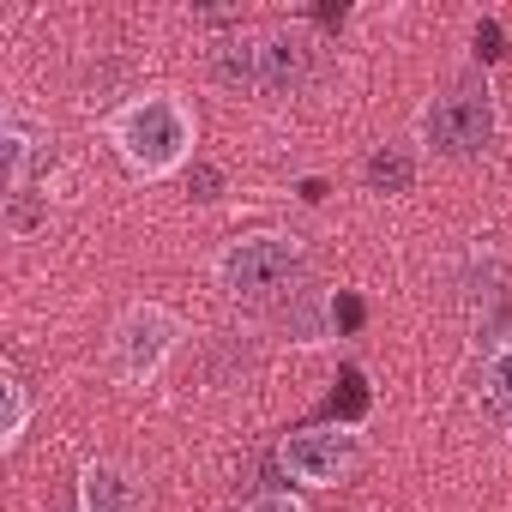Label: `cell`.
<instances>
[{
	"mask_svg": "<svg viewBox=\"0 0 512 512\" xmlns=\"http://www.w3.org/2000/svg\"><path fill=\"white\" fill-rule=\"evenodd\" d=\"M193 109L181 103V97H169V91H145V97H133V103H121L115 115H109V145H115V157L133 169V175H145V181H163V175H175L187 157H193Z\"/></svg>",
	"mask_w": 512,
	"mask_h": 512,
	"instance_id": "cell-1",
	"label": "cell"
},
{
	"mask_svg": "<svg viewBox=\"0 0 512 512\" xmlns=\"http://www.w3.org/2000/svg\"><path fill=\"white\" fill-rule=\"evenodd\" d=\"M302 272H308V247L296 235H278V229L241 235L211 260V278L229 302H278L284 290H296Z\"/></svg>",
	"mask_w": 512,
	"mask_h": 512,
	"instance_id": "cell-2",
	"label": "cell"
},
{
	"mask_svg": "<svg viewBox=\"0 0 512 512\" xmlns=\"http://www.w3.org/2000/svg\"><path fill=\"white\" fill-rule=\"evenodd\" d=\"M175 344H181V320L163 302H133L109 332V374L121 386H151Z\"/></svg>",
	"mask_w": 512,
	"mask_h": 512,
	"instance_id": "cell-3",
	"label": "cell"
},
{
	"mask_svg": "<svg viewBox=\"0 0 512 512\" xmlns=\"http://www.w3.org/2000/svg\"><path fill=\"white\" fill-rule=\"evenodd\" d=\"M494 127H500V109L488 85H452L422 109V139L440 157H482L494 145Z\"/></svg>",
	"mask_w": 512,
	"mask_h": 512,
	"instance_id": "cell-4",
	"label": "cell"
},
{
	"mask_svg": "<svg viewBox=\"0 0 512 512\" xmlns=\"http://www.w3.org/2000/svg\"><path fill=\"white\" fill-rule=\"evenodd\" d=\"M356 458H362V434H356L350 422H338V428H296V434H284V446H278L284 476L302 482V488H332V482H344V476L356 470Z\"/></svg>",
	"mask_w": 512,
	"mask_h": 512,
	"instance_id": "cell-5",
	"label": "cell"
},
{
	"mask_svg": "<svg viewBox=\"0 0 512 512\" xmlns=\"http://www.w3.org/2000/svg\"><path fill=\"white\" fill-rule=\"evenodd\" d=\"M314 79H320V37L314 31L260 37V91L266 97H302Z\"/></svg>",
	"mask_w": 512,
	"mask_h": 512,
	"instance_id": "cell-6",
	"label": "cell"
},
{
	"mask_svg": "<svg viewBox=\"0 0 512 512\" xmlns=\"http://www.w3.org/2000/svg\"><path fill=\"white\" fill-rule=\"evenodd\" d=\"M79 512H145V488L109 458H85L79 464Z\"/></svg>",
	"mask_w": 512,
	"mask_h": 512,
	"instance_id": "cell-7",
	"label": "cell"
},
{
	"mask_svg": "<svg viewBox=\"0 0 512 512\" xmlns=\"http://www.w3.org/2000/svg\"><path fill=\"white\" fill-rule=\"evenodd\" d=\"M211 79H217L229 97L260 91V43H253V37H223V43L211 49Z\"/></svg>",
	"mask_w": 512,
	"mask_h": 512,
	"instance_id": "cell-8",
	"label": "cell"
},
{
	"mask_svg": "<svg viewBox=\"0 0 512 512\" xmlns=\"http://www.w3.org/2000/svg\"><path fill=\"white\" fill-rule=\"evenodd\" d=\"M410 181H416V157L404 145H380L368 157V187L374 193H410Z\"/></svg>",
	"mask_w": 512,
	"mask_h": 512,
	"instance_id": "cell-9",
	"label": "cell"
},
{
	"mask_svg": "<svg viewBox=\"0 0 512 512\" xmlns=\"http://www.w3.org/2000/svg\"><path fill=\"white\" fill-rule=\"evenodd\" d=\"M482 392H488V404L512 422V338H494V350H488V362H482Z\"/></svg>",
	"mask_w": 512,
	"mask_h": 512,
	"instance_id": "cell-10",
	"label": "cell"
},
{
	"mask_svg": "<svg viewBox=\"0 0 512 512\" xmlns=\"http://www.w3.org/2000/svg\"><path fill=\"white\" fill-rule=\"evenodd\" d=\"M0 398H7V416H0V446H19L25 440V422H31V398H25V380L7 368V374H0Z\"/></svg>",
	"mask_w": 512,
	"mask_h": 512,
	"instance_id": "cell-11",
	"label": "cell"
},
{
	"mask_svg": "<svg viewBox=\"0 0 512 512\" xmlns=\"http://www.w3.org/2000/svg\"><path fill=\"white\" fill-rule=\"evenodd\" d=\"M43 223H49V199H37L31 187L7 193V229H13V235H31V229H43Z\"/></svg>",
	"mask_w": 512,
	"mask_h": 512,
	"instance_id": "cell-12",
	"label": "cell"
},
{
	"mask_svg": "<svg viewBox=\"0 0 512 512\" xmlns=\"http://www.w3.org/2000/svg\"><path fill=\"white\" fill-rule=\"evenodd\" d=\"M241 512H308L296 494H260V500H253V506H241Z\"/></svg>",
	"mask_w": 512,
	"mask_h": 512,
	"instance_id": "cell-13",
	"label": "cell"
},
{
	"mask_svg": "<svg viewBox=\"0 0 512 512\" xmlns=\"http://www.w3.org/2000/svg\"><path fill=\"white\" fill-rule=\"evenodd\" d=\"M476 55H482V61H500V25H494V19L476 25Z\"/></svg>",
	"mask_w": 512,
	"mask_h": 512,
	"instance_id": "cell-14",
	"label": "cell"
},
{
	"mask_svg": "<svg viewBox=\"0 0 512 512\" xmlns=\"http://www.w3.org/2000/svg\"><path fill=\"white\" fill-rule=\"evenodd\" d=\"M193 187H199V199H217V169H193Z\"/></svg>",
	"mask_w": 512,
	"mask_h": 512,
	"instance_id": "cell-15",
	"label": "cell"
},
{
	"mask_svg": "<svg viewBox=\"0 0 512 512\" xmlns=\"http://www.w3.org/2000/svg\"><path fill=\"white\" fill-rule=\"evenodd\" d=\"M332 314H338L344 326H356V320H362V302H356V296H338V308H332Z\"/></svg>",
	"mask_w": 512,
	"mask_h": 512,
	"instance_id": "cell-16",
	"label": "cell"
}]
</instances>
